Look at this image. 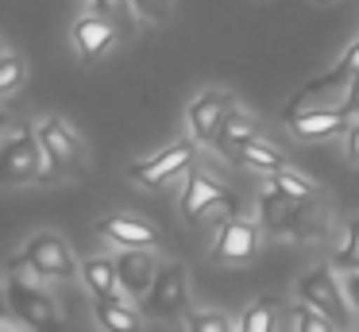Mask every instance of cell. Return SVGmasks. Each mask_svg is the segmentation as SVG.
I'll return each mask as SVG.
<instances>
[{
    "mask_svg": "<svg viewBox=\"0 0 359 332\" xmlns=\"http://www.w3.org/2000/svg\"><path fill=\"white\" fill-rule=\"evenodd\" d=\"M297 298H302V305L325 313L336 328L348 324V293H344L332 263H317V267L305 270V274L297 278Z\"/></svg>",
    "mask_w": 359,
    "mask_h": 332,
    "instance_id": "1",
    "label": "cell"
},
{
    "mask_svg": "<svg viewBox=\"0 0 359 332\" xmlns=\"http://www.w3.org/2000/svg\"><path fill=\"white\" fill-rule=\"evenodd\" d=\"M47 154L35 131H24L16 124L4 128V147H0V170H4V182H35V178L47 174Z\"/></svg>",
    "mask_w": 359,
    "mask_h": 332,
    "instance_id": "2",
    "label": "cell"
},
{
    "mask_svg": "<svg viewBox=\"0 0 359 332\" xmlns=\"http://www.w3.org/2000/svg\"><path fill=\"white\" fill-rule=\"evenodd\" d=\"M35 135H39V143H43V154H47L50 170H58V174H81V170H86V143H81L78 131L66 120L47 116V120L35 128Z\"/></svg>",
    "mask_w": 359,
    "mask_h": 332,
    "instance_id": "3",
    "label": "cell"
},
{
    "mask_svg": "<svg viewBox=\"0 0 359 332\" xmlns=\"http://www.w3.org/2000/svg\"><path fill=\"white\" fill-rule=\"evenodd\" d=\"M140 309L147 317H158V321L189 313V274H186V267H182V263H163V270H158L155 286H151V293L143 298Z\"/></svg>",
    "mask_w": 359,
    "mask_h": 332,
    "instance_id": "4",
    "label": "cell"
},
{
    "mask_svg": "<svg viewBox=\"0 0 359 332\" xmlns=\"http://www.w3.org/2000/svg\"><path fill=\"white\" fill-rule=\"evenodd\" d=\"M236 112V97L228 89H205L194 105L186 108V124H189V139L197 143H220V131H224L228 116Z\"/></svg>",
    "mask_w": 359,
    "mask_h": 332,
    "instance_id": "5",
    "label": "cell"
},
{
    "mask_svg": "<svg viewBox=\"0 0 359 332\" xmlns=\"http://www.w3.org/2000/svg\"><path fill=\"white\" fill-rule=\"evenodd\" d=\"M4 293H8V309L16 317H24L32 328H39V332H55L58 328V305H55V298L43 290V282H24V278L8 274Z\"/></svg>",
    "mask_w": 359,
    "mask_h": 332,
    "instance_id": "6",
    "label": "cell"
},
{
    "mask_svg": "<svg viewBox=\"0 0 359 332\" xmlns=\"http://www.w3.org/2000/svg\"><path fill=\"white\" fill-rule=\"evenodd\" d=\"M194 154H197V139H178V143L163 147V151L151 154V159L132 162V166H128V178L140 182V185H147V190H155V185L186 174V166L194 162Z\"/></svg>",
    "mask_w": 359,
    "mask_h": 332,
    "instance_id": "7",
    "label": "cell"
},
{
    "mask_svg": "<svg viewBox=\"0 0 359 332\" xmlns=\"http://www.w3.org/2000/svg\"><path fill=\"white\" fill-rule=\"evenodd\" d=\"M217 208L228 216V220H232V213H236V197L217 182V178L201 174V170H189V178H186V193H182V216H189V220H201V216L217 213Z\"/></svg>",
    "mask_w": 359,
    "mask_h": 332,
    "instance_id": "8",
    "label": "cell"
},
{
    "mask_svg": "<svg viewBox=\"0 0 359 332\" xmlns=\"http://www.w3.org/2000/svg\"><path fill=\"white\" fill-rule=\"evenodd\" d=\"M24 255H27V263L39 270L43 282H47V278H70L74 270H78L70 244H66L62 236H55V232H39V236H32L24 244Z\"/></svg>",
    "mask_w": 359,
    "mask_h": 332,
    "instance_id": "9",
    "label": "cell"
},
{
    "mask_svg": "<svg viewBox=\"0 0 359 332\" xmlns=\"http://www.w3.org/2000/svg\"><path fill=\"white\" fill-rule=\"evenodd\" d=\"M158 259L147 251V247H124V251L116 255V274H120V290H124V298H147L151 286H155L158 278Z\"/></svg>",
    "mask_w": 359,
    "mask_h": 332,
    "instance_id": "10",
    "label": "cell"
},
{
    "mask_svg": "<svg viewBox=\"0 0 359 332\" xmlns=\"http://www.w3.org/2000/svg\"><path fill=\"white\" fill-rule=\"evenodd\" d=\"M259 232H263L259 224L232 216V220L220 224L212 251H217V259H220V263H251V259L259 255Z\"/></svg>",
    "mask_w": 359,
    "mask_h": 332,
    "instance_id": "11",
    "label": "cell"
},
{
    "mask_svg": "<svg viewBox=\"0 0 359 332\" xmlns=\"http://www.w3.org/2000/svg\"><path fill=\"white\" fill-rule=\"evenodd\" d=\"M70 39H74V51H78L81 62H97V58H104V54L116 46L120 27H112L109 20H101V15L89 12V15H81V20L70 27Z\"/></svg>",
    "mask_w": 359,
    "mask_h": 332,
    "instance_id": "12",
    "label": "cell"
},
{
    "mask_svg": "<svg viewBox=\"0 0 359 332\" xmlns=\"http://www.w3.org/2000/svg\"><path fill=\"white\" fill-rule=\"evenodd\" d=\"M351 116L344 112V108H309V112H297V116H286V128L294 131L297 139H309V143H317V139H332L340 135V131L351 128Z\"/></svg>",
    "mask_w": 359,
    "mask_h": 332,
    "instance_id": "13",
    "label": "cell"
},
{
    "mask_svg": "<svg viewBox=\"0 0 359 332\" xmlns=\"http://www.w3.org/2000/svg\"><path fill=\"white\" fill-rule=\"evenodd\" d=\"M297 216H302V201H290L274 190L259 197V228L271 236H297Z\"/></svg>",
    "mask_w": 359,
    "mask_h": 332,
    "instance_id": "14",
    "label": "cell"
},
{
    "mask_svg": "<svg viewBox=\"0 0 359 332\" xmlns=\"http://www.w3.org/2000/svg\"><path fill=\"white\" fill-rule=\"evenodd\" d=\"M97 232H101L104 239H112V244L124 251V247H147L158 239L155 224L140 220V216H128V213H116V216H101L97 220Z\"/></svg>",
    "mask_w": 359,
    "mask_h": 332,
    "instance_id": "15",
    "label": "cell"
},
{
    "mask_svg": "<svg viewBox=\"0 0 359 332\" xmlns=\"http://www.w3.org/2000/svg\"><path fill=\"white\" fill-rule=\"evenodd\" d=\"M93 317L104 332H143V309H135L128 298L93 301Z\"/></svg>",
    "mask_w": 359,
    "mask_h": 332,
    "instance_id": "16",
    "label": "cell"
},
{
    "mask_svg": "<svg viewBox=\"0 0 359 332\" xmlns=\"http://www.w3.org/2000/svg\"><path fill=\"white\" fill-rule=\"evenodd\" d=\"M81 282H86V290L93 293V301L124 298V290H120V274H116V259H104V255L86 259L81 263Z\"/></svg>",
    "mask_w": 359,
    "mask_h": 332,
    "instance_id": "17",
    "label": "cell"
},
{
    "mask_svg": "<svg viewBox=\"0 0 359 332\" xmlns=\"http://www.w3.org/2000/svg\"><path fill=\"white\" fill-rule=\"evenodd\" d=\"M255 139H263L259 135V124H255V116H248V112H240L236 108L232 116H228V124H224V131H220V151H236L240 154V147H248V143H255Z\"/></svg>",
    "mask_w": 359,
    "mask_h": 332,
    "instance_id": "18",
    "label": "cell"
},
{
    "mask_svg": "<svg viewBox=\"0 0 359 332\" xmlns=\"http://www.w3.org/2000/svg\"><path fill=\"white\" fill-rule=\"evenodd\" d=\"M89 12L109 20L112 27H120V35H132L135 31V4L132 0H89Z\"/></svg>",
    "mask_w": 359,
    "mask_h": 332,
    "instance_id": "19",
    "label": "cell"
},
{
    "mask_svg": "<svg viewBox=\"0 0 359 332\" xmlns=\"http://www.w3.org/2000/svg\"><path fill=\"white\" fill-rule=\"evenodd\" d=\"M240 162H248V166L263 170V174H278V170H290L286 159H282L278 147H271L266 139H255V143L240 147Z\"/></svg>",
    "mask_w": 359,
    "mask_h": 332,
    "instance_id": "20",
    "label": "cell"
},
{
    "mask_svg": "<svg viewBox=\"0 0 359 332\" xmlns=\"http://www.w3.org/2000/svg\"><path fill=\"white\" fill-rule=\"evenodd\" d=\"M271 190L282 193V197H290V201H317V185H313L309 178H302L297 170H278V174H271Z\"/></svg>",
    "mask_w": 359,
    "mask_h": 332,
    "instance_id": "21",
    "label": "cell"
},
{
    "mask_svg": "<svg viewBox=\"0 0 359 332\" xmlns=\"http://www.w3.org/2000/svg\"><path fill=\"white\" fill-rule=\"evenodd\" d=\"M274 324H278V301L274 298H259L240 317V332H274Z\"/></svg>",
    "mask_w": 359,
    "mask_h": 332,
    "instance_id": "22",
    "label": "cell"
},
{
    "mask_svg": "<svg viewBox=\"0 0 359 332\" xmlns=\"http://www.w3.org/2000/svg\"><path fill=\"white\" fill-rule=\"evenodd\" d=\"M24 77H27L24 58L12 54V51H4V58H0V97H12V93L24 85Z\"/></svg>",
    "mask_w": 359,
    "mask_h": 332,
    "instance_id": "23",
    "label": "cell"
},
{
    "mask_svg": "<svg viewBox=\"0 0 359 332\" xmlns=\"http://www.w3.org/2000/svg\"><path fill=\"white\" fill-rule=\"evenodd\" d=\"M332 267H340L344 274H355L359 270V220H351L348 228H344V247L336 251Z\"/></svg>",
    "mask_w": 359,
    "mask_h": 332,
    "instance_id": "24",
    "label": "cell"
},
{
    "mask_svg": "<svg viewBox=\"0 0 359 332\" xmlns=\"http://www.w3.org/2000/svg\"><path fill=\"white\" fill-rule=\"evenodd\" d=\"M294 332H336V324L328 321L325 313H317V309H309V305H302V301H297V309H294Z\"/></svg>",
    "mask_w": 359,
    "mask_h": 332,
    "instance_id": "25",
    "label": "cell"
},
{
    "mask_svg": "<svg viewBox=\"0 0 359 332\" xmlns=\"http://www.w3.org/2000/svg\"><path fill=\"white\" fill-rule=\"evenodd\" d=\"M186 321H189V332H232V321L224 313H197V309H189Z\"/></svg>",
    "mask_w": 359,
    "mask_h": 332,
    "instance_id": "26",
    "label": "cell"
},
{
    "mask_svg": "<svg viewBox=\"0 0 359 332\" xmlns=\"http://www.w3.org/2000/svg\"><path fill=\"white\" fill-rule=\"evenodd\" d=\"M336 69H340L344 77H359V39L348 46V51H344V58L336 62Z\"/></svg>",
    "mask_w": 359,
    "mask_h": 332,
    "instance_id": "27",
    "label": "cell"
},
{
    "mask_svg": "<svg viewBox=\"0 0 359 332\" xmlns=\"http://www.w3.org/2000/svg\"><path fill=\"white\" fill-rule=\"evenodd\" d=\"M135 12L147 15V20H166V0H132Z\"/></svg>",
    "mask_w": 359,
    "mask_h": 332,
    "instance_id": "28",
    "label": "cell"
},
{
    "mask_svg": "<svg viewBox=\"0 0 359 332\" xmlns=\"http://www.w3.org/2000/svg\"><path fill=\"white\" fill-rule=\"evenodd\" d=\"M0 332H35V328L24 321V317H16V313L8 309V313L0 317Z\"/></svg>",
    "mask_w": 359,
    "mask_h": 332,
    "instance_id": "29",
    "label": "cell"
},
{
    "mask_svg": "<svg viewBox=\"0 0 359 332\" xmlns=\"http://www.w3.org/2000/svg\"><path fill=\"white\" fill-rule=\"evenodd\" d=\"M344 112L355 116V120H359V77H351L348 93H344Z\"/></svg>",
    "mask_w": 359,
    "mask_h": 332,
    "instance_id": "30",
    "label": "cell"
},
{
    "mask_svg": "<svg viewBox=\"0 0 359 332\" xmlns=\"http://www.w3.org/2000/svg\"><path fill=\"white\" fill-rule=\"evenodd\" d=\"M344 293H348L351 309H359V270L355 274H344Z\"/></svg>",
    "mask_w": 359,
    "mask_h": 332,
    "instance_id": "31",
    "label": "cell"
},
{
    "mask_svg": "<svg viewBox=\"0 0 359 332\" xmlns=\"http://www.w3.org/2000/svg\"><path fill=\"white\" fill-rule=\"evenodd\" d=\"M348 159L359 166V124H351V128H348Z\"/></svg>",
    "mask_w": 359,
    "mask_h": 332,
    "instance_id": "32",
    "label": "cell"
},
{
    "mask_svg": "<svg viewBox=\"0 0 359 332\" xmlns=\"http://www.w3.org/2000/svg\"><path fill=\"white\" fill-rule=\"evenodd\" d=\"M317 4H328V0H317Z\"/></svg>",
    "mask_w": 359,
    "mask_h": 332,
    "instance_id": "33",
    "label": "cell"
}]
</instances>
